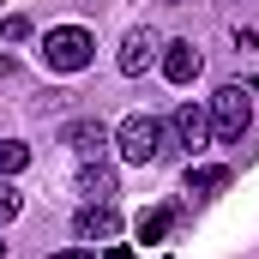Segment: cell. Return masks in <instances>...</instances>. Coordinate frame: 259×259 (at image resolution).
<instances>
[{
	"label": "cell",
	"instance_id": "cell-1",
	"mask_svg": "<svg viewBox=\"0 0 259 259\" xmlns=\"http://www.w3.org/2000/svg\"><path fill=\"white\" fill-rule=\"evenodd\" d=\"M91 55H97V36H91L84 24H55V30L42 36V61H49V72H84Z\"/></svg>",
	"mask_w": 259,
	"mask_h": 259
},
{
	"label": "cell",
	"instance_id": "cell-13",
	"mask_svg": "<svg viewBox=\"0 0 259 259\" xmlns=\"http://www.w3.org/2000/svg\"><path fill=\"white\" fill-rule=\"evenodd\" d=\"M18 205H24L18 187H6V181H0V223H12V217H18Z\"/></svg>",
	"mask_w": 259,
	"mask_h": 259
},
{
	"label": "cell",
	"instance_id": "cell-12",
	"mask_svg": "<svg viewBox=\"0 0 259 259\" xmlns=\"http://www.w3.org/2000/svg\"><path fill=\"white\" fill-rule=\"evenodd\" d=\"M24 163H30V145H18V139H0V181H12Z\"/></svg>",
	"mask_w": 259,
	"mask_h": 259
},
{
	"label": "cell",
	"instance_id": "cell-14",
	"mask_svg": "<svg viewBox=\"0 0 259 259\" xmlns=\"http://www.w3.org/2000/svg\"><path fill=\"white\" fill-rule=\"evenodd\" d=\"M0 36H6V42H24V36H30V18H18V12H12V18L0 24Z\"/></svg>",
	"mask_w": 259,
	"mask_h": 259
},
{
	"label": "cell",
	"instance_id": "cell-2",
	"mask_svg": "<svg viewBox=\"0 0 259 259\" xmlns=\"http://www.w3.org/2000/svg\"><path fill=\"white\" fill-rule=\"evenodd\" d=\"M211 139L217 145H241L247 139V127H253V103H247V91L241 84H223L217 97H211Z\"/></svg>",
	"mask_w": 259,
	"mask_h": 259
},
{
	"label": "cell",
	"instance_id": "cell-10",
	"mask_svg": "<svg viewBox=\"0 0 259 259\" xmlns=\"http://www.w3.org/2000/svg\"><path fill=\"white\" fill-rule=\"evenodd\" d=\"M217 187H229V169H217V163H187V193H217Z\"/></svg>",
	"mask_w": 259,
	"mask_h": 259
},
{
	"label": "cell",
	"instance_id": "cell-8",
	"mask_svg": "<svg viewBox=\"0 0 259 259\" xmlns=\"http://www.w3.org/2000/svg\"><path fill=\"white\" fill-rule=\"evenodd\" d=\"M175 139L187 145V157H199V151L211 145V115H205L199 103H181V109H175Z\"/></svg>",
	"mask_w": 259,
	"mask_h": 259
},
{
	"label": "cell",
	"instance_id": "cell-3",
	"mask_svg": "<svg viewBox=\"0 0 259 259\" xmlns=\"http://www.w3.org/2000/svg\"><path fill=\"white\" fill-rule=\"evenodd\" d=\"M115 151H121V163H133V169L157 163L163 157V121L157 115H127L115 127Z\"/></svg>",
	"mask_w": 259,
	"mask_h": 259
},
{
	"label": "cell",
	"instance_id": "cell-15",
	"mask_svg": "<svg viewBox=\"0 0 259 259\" xmlns=\"http://www.w3.org/2000/svg\"><path fill=\"white\" fill-rule=\"evenodd\" d=\"M42 259H91V241L84 247H61V253H42Z\"/></svg>",
	"mask_w": 259,
	"mask_h": 259
},
{
	"label": "cell",
	"instance_id": "cell-7",
	"mask_svg": "<svg viewBox=\"0 0 259 259\" xmlns=\"http://www.w3.org/2000/svg\"><path fill=\"white\" fill-rule=\"evenodd\" d=\"M157 66H163V78H169V84H193L205 61H199V49H193V42H163Z\"/></svg>",
	"mask_w": 259,
	"mask_h": 259
},
{
	"label": "cell",
	"instance_id": "cell-6",
	"mask_svg": "<svg viewBox=\"0 0 259 259\" xmlns=\"http://www.w3.org/2000/svg\"><path fill=\"white\" fill-rule=\"evenodd\" d=\"M72 235H78V241H91V247H97V241H115V235H121L115 205H84V211L72 217Z\"/></svg>",
	"mask_w": 259,
	"mask_h": 259
},
{
	"label": "cell",
	"instance_id": "cell-5",
	"mask_svg": "<svg viewBox=\"0 0 259 259\" xmlns=\"http://www.w3.org/2000/svg\"><path fill=\"white\" fill-rule=\"evenodd\" d=\"M61 145H72V151H78V157L91 163V157H103V151L115 145V133L103 127L97 115H84V121H66V127H61Z\"/></svg>",
	"mask_w": 259,
	"mask_h": 259
},
{
	"label": "cell",
	"instance_id": "cell-17",
	"mask_svg": "<svg viewBox=\"0 0 259 259\" xmlns=\"http://www.w3.org/2000/svg\"><path fill=\"white\" fill-rule=\"evenodd\" d=\"M109 259H121V253H109Z\"/></svg>",
	"mask_w": 259,
	"mask_h": 259
},
{
	"label": "cell",
	"instance_id": "cell-16",
	"mask_svg": "<svg viewBox=\"0 0 259 259\" xmlns=\"http://www.w3.org/2000/svg\"><path fill=\"white\" fill-rule=\"evenodd\" d=\"M0 253H6V241H0Z\"/></svg>",
	"mask_w": 259,
	"mask_h": 259
},
{
	"label": "cell",
	"instance_id": "cell-11",
	"mask_svg": "<svg viewBox=\"0 0 259 259\" xmlns=\"http://www.w3.org/2000/svg\"><path fill=\"white\" fill-rule=\"evenodd\" d=\"M169 229H175V205H157V211L139 217V241H163Z\"/></svg>",
	"mask_w": 259,
	"mask_h": 259
},
{
	"label": "cell",
	"instance_id": "cell-4",
	"mask_svg": "<svg viewBox=\"0 0 259 259\" xmlns=\"http://www.w3.org/2000/svg\"><path fill=\"white\" fill-rule=\"evenodd\" d=\"M157 55H163V36H157L151 24H133L127 36H121V55H115V66H121L127 78H139L145 66H157Z\"/></svg>",
	"mask_w": 259,
	"mask_h": 259
},
{
	"label": "cell",
	"instance_id": "cell-9",
	"mask_svg": "<svg viewBox=\"0 0 259 259\" xmlns=\"http://www.w3.org/2000/svg\"><path fill=\"white\" fill-rule=\"evenodd\" d=\"M78 193H84V205H109V199H115V169H109L103 157L78 163Z\"/></svg>",
	"mask_w": 259,
	"mask_h": 259
}]
</instances>
